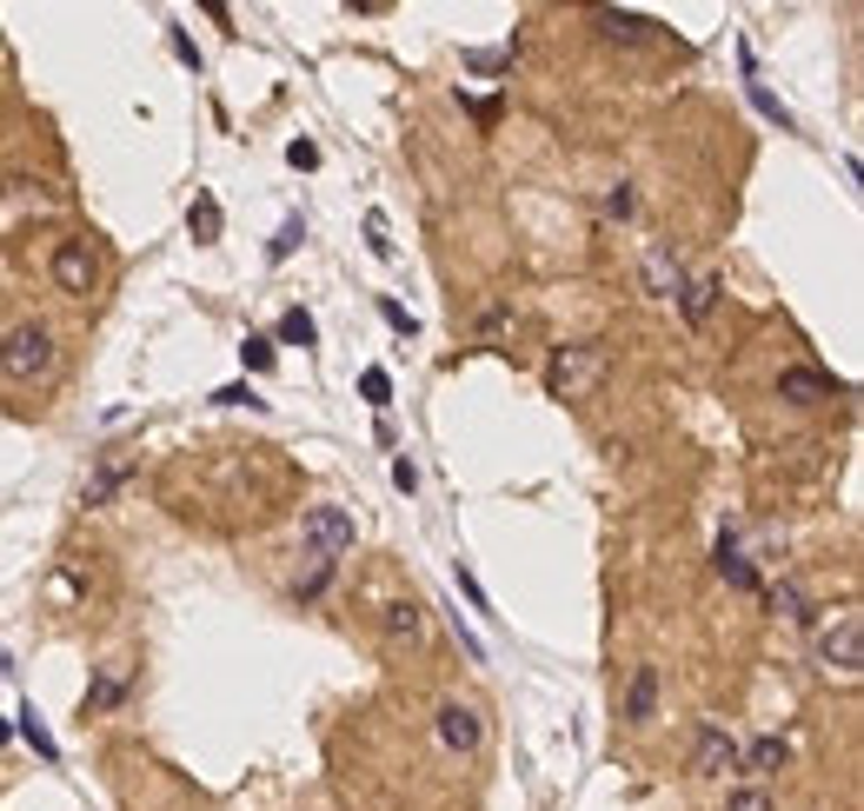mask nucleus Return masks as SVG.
Returning a JSON list of instances; mask_svg holds the SVG:
<instances>
[{
    "label": "nucleus",
    "instance_id": "f257e3e1",
    "mask_svg": "<svg viewBox=\"0 0 864 811\" xmlns=\"http://www.w3.org/2000/svg\"><path fill=\"white\" fill-rule=\"evenodd\" d=\"M53 366H60V339H53V326L20 320V326L0 333V373H7V379L33 386V379H53Z\"/></svg>",
    "mask_w": 864,
    "mask_h": 811
},
{
    "label": "nucleus",
    "instance_id": "f03ea898",
    "mask_svg": "<svg viewBox=\"0 0 864 811\" xmlns=\"http://www.w3.org/2000/svg\"><path fill=\"white\" fill-rule=\"evenodd\" d=\"M599 379H606V346H592V339L552 346V359H546V393L552 399H586Z\"/></svg>",
    "mask_w": 864,
    "mask_h": 811
},
{
    "label": "nucleus",
    "instance_id": "7ed1b4c3",
    "mask_svg": "<svg viewBox=\"0 0 864 811\" xmlns=\"http://www.w3.org/2000/svg\"><path fill=\"white\" fill-rule=\"evenodd\" d=\"M299 546H306L313 559L339 566V559L353 553V513H346V506H313V513L299 519Z\"/></svg>",
    "mask_w": 864,
    "mask_h": 811
},
{
    "label": "nucleus",
    "instance_id": "20e7f679",
    "mask_svg": "<svg viewBox=\"0 0 864 811\" xmlns=\"http://www.w3.org/2000/svg\"><path fill=\"white\" fill-rule=\"evenodd\" d=\"M433 732H439V746H446V752L472 759V752L486 746V712H479V706H466V699H446V706L433 712Z\"/></svg>",
    "mask_w": 864,
    "mask_h": 811
},
{
    "label": "nucleus",
    "instance_id": "39448f33",
    "mask_svg": "<svg viewBox=\"0 0 864 811\" xmlns=\"http://www.w3.org/2000/svg\"><path fill=\"white\" fill-rule=\"evenodd\" d=\"M47 273H53V286H60V293H73V300H87V293L100 286V260H93V246H87V240H60V246H53V260H47Z\"/></svg>",
    "mask_w": 864,
    "mask_h": 811
},
{
    "label": "nucleus",
    "instance_id": "423d86ee",
    "mask_svg": "<svg viewBox=\"0 0 864 811\" xmlns=\"http://www.w3.org/2000/svg\"><path fill=\"white\" fill-rule=\"evenodd\" d=\"M819 666H832V672H858L864 666V619L858 612H838V619L819 632Z\"/></svg>",
    "mask_w": 864,
    "mask_h": 811
},
{
    "label": "nucleus",
    "instance_id": "0eeeda50",
    "mask_svg": "<svg viewBox=\"0 0 864 811\" xmlns=\"http://www.w3.org/2000/svg\"><path fill=\"white\" fill-rule=\"evenodd\" d=\"M692 772H699V779H725V772H739V739H732L725 726H705L699 746H692Z\"/></svg>",
    "mask_w": 864,
    "mask_h": 811
},
{
    "label": "nucleus",
    "instance_id": "6e6552de",
    "mask_svg": "<svg viewBox=\"0 0 864 811\" xmlns=\"http://www.w3.org/2000/svg\"><path fill=\"white\" fill-rule=\"evenodd\" d=\"M845 386L832 379V373H819V366H792V373H779V399H792V406H819V399H838Z\"/></svg>",
    "mask_w": 864,
    "mask_h": 811
},
{
    "label": "nucleus",
    "instance_id": "1a4fd4ad",
    "mask_svg": "<svg viewBox=\"0 0 864 811\" xmlns=\"http://www.w3.org/2000/svg\"><path fill=\"white\" fill-rule=\"evenodd\" d=\"M592 27H599V40H612V47H639V40H652V27H659V20L626 13V7H599V13H592Z\"/></svg>",
    "mask_w": 864,
    "mask_h": 811
},
{
    "label": "nucleus",
    "instance_id": "9d476101",
    "mask_svg": "<svg viewBox=\"0 0 864 811\" xmlns=\"http://www.w3.org/2000/svg\"><path fill=\"white\" fill-rule=\"evenodd\" d=\"M659 712V666H639L632 679H626V699H619V719L626 726H646Z\"/></svg>",
    "mask_w": 864,
    "mask_h": 811
},
{
    "label": "nucleus",
    "instance_id": "9b49d317",
    "mask_svg": "<svg viewBox=\"0 0 864 811\" xmlns=\"http://www.w3.org/2000/svg\"><path fill=\"white\" fill-rule=\"evenodd\" d=\"M719 293H725V280H719V273L685 280V286H679V313H685V326H705V320H712V306H719Z\"/></svg>",
    "mask_w": 864,
    "mask_h": 811
},
{
    "label": "nucleus",
    "instance_id": "f8f14e48",
    "mask_svg": "<svg viewBox=\"0 0 864 811\" xmlns=\"http://www.w3.org/2000/svg\"><path fill=\"white\" fill-rule=\"evenodd\" d=\"M379 626H386V639H393V646H419V639H426V606H413V599H393Z\"/></svg>",
    "mask_w": 864,
    "mask_h": 811
},
{
    "label": "nucleus",
    "instance_id": "ddd939ff",
    "mask_svg": "<svg viewBox=\"0 0 864 811\" xmlns=\"http://www.w3.org/2000/svg\"><path fill=\"white\" fill-rule=\"evenodd\" d=\"M785 759H792V746H785L779 732H765V739H752V746L739 752V772H745V779H765V772H779Z\"/></svg>",
    "mask_w": 864,
    "mask_h": 811
},
{
    "label": "nucleus",
    "instance_id": "4468645a",
    "mask_svg": "<svg viewBox=\"0 0 864 811\" xmlns=\"http://www.w3.org/2000/svg\"><path fill=\"white\" fill-rule=\"evenodd\" d=\"M646 273H652V293H659V300H679L685 273H679V260H672V246H665V240H652V246H646Z\"/></svg>",
    "mask_w": 864,
    "mask_h": 811
},
{
    "label": "nucleus",
    "instance_id": "2eb2a0df",
    "mask_svg": "<svg viewBox=\"0 0 864 811\" xmlns=\"http://www.w3.org/2000/svg\"><path fill=\"white\" fill-rule=\"evenodd\" d=\"M220 226H226L220 200H213V193H193V206H186V233H193L200 246H213V240H220Z\"/></svg>",
    "mask_w": 864,
    "mask_h": 811
},
{
    "label": "nucleus",
    "instance_id": "dca6fc26",
    "mask_svg": "<svg viewBox=\"0 0 864 811\" xmlns=\"http://www.w3.org/2000/svg\"><path fill=\"white\" fill-rule=\"evenodd\" d=\"M120 486H126V466H120V459H100L93 479H87V493H80V506H106Z\"/></svg>",
    "mask_w": 864,
    "mask_h": 811
},
{
    "label": "nucleus",
    "instance_id": "f3484780",
    "mask_svg": "<svg viewBox=\"0 0 864 811\" xmlns=\"http://www.w3.org/2000/svg\"><path fill=\"white\" fill-rule=\"evenodd\" d=\"M719 572H725L739 592H759V572H752V559L732 546V533H719Z\"/></svg>",
    "mask_w": 864,
    "mask_h": 811
},
{
    "label": "nucleus",
    "instance_id": "a211bd4d",
    "mask_svg": "<svg viewBox=\"0 0 864 811\" xmlns=\"http://www.w3.org/2000/svg\"><path fill=\"white\" fill-rule=\"evenodd\" d=\"M765 599H772V612H779V619H792V626H799V619H812V599H805V586H799V579H779Z\"/></svg>",
    "mask_w": 864,
    "mask_h": 811
},
{
    "label": "nucleus",
    "instance_id": "6ab92c4d",
    "mask_svg": "<svg viewBox=\"0 0 864 811\" xmlns=\"http://www.w3.org/2000/svg\"><path fill=\"white\" fill-rule=\"evenodd\" d=\"M279 339H286V346H313V339H319V326H313V313H306V306H293V313L279 320ZM279 339H273V346H279Z\"/></svg>",
    "mask_w": 864,
    "mask_h": 811
},
{
    "label": "nucleus",
    "instance_id": "aec40b11",
    "mask_svg": "<svg viewBox=\"0 0 864 811\" xmlns=\"http://www.w3.org/2000/svg\"><path fill=\"white\" fill-rule=\"evenodd\" d=\"M20 739H27L40 759H60V746H53V732L40 726V712H33V706H20Z\"/></svg>",
    "mask_w": 864,
    "mask_h": 811
},
{
    "label": "nucleus",
    "instance_id": "412c9836",
    "mask_svg": "<svg viewBox=\"0 0 864 811\" xmlns=\"http://www.w3.org/2000/svg\"><path fill=\"white\" fill-rule=\"evenodd\" d=\"M359 393H366V406L386 413V406H393V379H386V366H366V373H359Z\"/></svg>",
    "mask_w": 864,
    "mask_h": 811
},
{
    "label": "nucleus",
    "instance_id": "4be33fe9",
    "mask_svg": "<svg viewBox=\"0 0 864 811\" xmlns=\"http://www.w3.org/2000/svg\"><path fill=\"white\" fill-rule=\"evenodd\" d=\"M466 67H472V73H506V67H512V47H472Z\"/></svg>",
    "mask_w": 864,
    "mask_h": 811
},
{
    "label": "nucleus",
    "instance_id": "5701e85b",
    "mask_svg": "<svg viewBox=\"0 0 864 811\" xmlns=\"http://www.w3.org/2000/svg\"><path fill=\"white\" fill-rule=\"evenodd\" d=\"M506 333H512V306H486V313H479V339H486V346H499Z\"/></svg>",
    "mask_w": 864,
    "mask_h": 811
},
{
    "label": "nucleus",
    "instance_id": "b1692460",
    "mask_svg": "<svg viewBox=\"0 0 864 811\" xmlns=\"http://www.w3.org/2000/svg\"><path fill=\"white\" fill-rule=\"evenodd\" d=\"M453 586H459V599H466L472 612H492V599H486V586H479V579H472L466 566H453Z\"/></svg>",
    "mask_w": 864,
    "mask_h": 811
},
{
    "label": "nucleus",
    "instance_id": "393cba45",
    "mask_svg": "<svg viewBox=\"0 0 864 811\" xmlns=\"http://www.w3.org/2000/svg\"><path fill=\"white\" fill-rule=\"evenodd\" d=\"M240 359H246V373H266V366H273V339H266V333H253V339L240 346Z\"/></svg>",
    "mask_w": 864,
    "mask_h": 811
},
{
    "label": "nucleus",
    "instance_id": "a878e982",
    "mask_svg": "<svg viewBox=\"0 0 864 811\" xmlns=\"http://www.w3.org/2000/svg\"><path fill=\"white\" fill-rule=\"evenodd\" d=\"M632 206H639V193H632V186L619 180V186L606 193V220H632Z\"/></svg>",
    "mask_w": 864,
    "mask_h": 811
},
{
    "label": "nucleus",
    "instance_id": "bb28decb",
    "mask_svg": "<svg viewBox=\"0 0 864 811\" xmlns=\"http://www.w3.org/2000/svg\"><path fill=\"white\" fill-rule=\"evenodd\" d=\"M379 320H386L393 333H419V320H413V313H406L399 300H379Z\"/></svg>",
    "mask_w": 864,
    "mask_h": 811
},
{
    "label": "nucleus",
    "instance_id": "cd10ccee",
    "mask_svg": "<svg viewBox=\"0 0 864 811\" xmlns=\"http://www.w3.org/2000/svg\"><path fill=\"white\" fill-rule=\"evenodd\" d=\"M752 107H759L765 120H779V126H792V113H785V107H779V100H772V93H765L759 80H752Z\"/></svg>",
    "mask_w": 864,
    "mask_h": 811
},
{
    "label": "nucleus",
    "instance_id": "c85d7f7f",
    "mask_svg": "<svg viewBox=\"0 0 864 811\" xmlns=\"http://www.w3.org/2000/svg\"><path fill=\"white\" fill-rule=\"evenodd\" d=\"M299 240H306V220H286V226H279V240H273V260H286Z\"/></svg>",
    "mask_w": 864,
    "mask_h": 811
},
{
    "label": "nucleus",
    "instance_id": "c756f323",
    "mask_svg": "<svg viewBox=\"0 0 864 811\" xmlns=\"http://www.w3.org/2000/svg\"><path fill=\"white\" fill-rule=\"evenodd\" d=\"M725 811H779L772 805V792H759V785H745V792H739V799H732V805Z\"/></svg>",
    "mask_w": 864,
    "mask_h": 811
},
{
    "label": "nucleus",
    "instance_id": "7c9ffc66",
    "mask_svg": "<svg viewBox=\"0 0 864 811\" xmlns=\"http://www.w3.org/2000/svg\"><path fill=\"white\" fill-rule=\"evenodd\" d=\"M286 160H293L299 173H313V166H319V146H313V140H293V146H286Z\"/></svg>",
    "mask_w": 864,
    "mask_h": 811
},
{
    "label": "nucleus",
    "instance_id": "2f4dec72",
    "mask_svg": "<svg viewBox=\"0 0 864 811\" xmlns=\"http://www.w3.org/2000/svg\"><path fill=\"white\" fill-rule=\"evenodd\" d=\"M213 399H220V406H266V399H260V393H253V386H220V393H213Z\"/></svg>",
    "mask_w": 864,
    "mask_h": 811
},
{
    "label": "nucleus",
    "instance_id": "473e14b6",
    "mask_svg": "<svg viewBox=\"0 0 864 811\" xmlns=\"http://www.w3.org/2000/svg\"><path fill=\"white\" fill-rule=\"evenodd\" d=\"M393 486L413 493V486H419V466H413V459H393Z\"/></svg>",
    "mask_w": 864,
    "mask_h": 811
},
{
    "label": "nucleus",
    "instance_id": "72a5a7b5",
    "mask_svg": "<svg viewBox=\"0 0 864 811\" xmlns=\"http://www.w3.org/2000/svg\"><path fill=\"white\" fill-rule=\"evenodd\" d=\"M166 40H173V53H180V60H186V67H200V53H193V40H186V33H180V27H166Z\"/></svg>",
    "mask_w": 864,
    "mask_h": 811
}]
</instances>
